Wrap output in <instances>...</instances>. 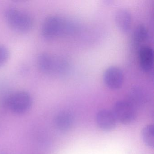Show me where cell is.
Listing matches in <instances>:
<instances>
[{
	"label": "cell",
	"mask_w": 154,
	"mask_h": 154,
	"mask_svg": "<svg viewBox=\"0 0 154 154\" xmlns=\"http://www.w3.org/2000/svg\"><path fill=\"white\" fill-rule=\"evenodd\" d=\"M76 30V25L71 20L57 16L46 19L41 28V34L46 39H53L69 35Z\"/></svg>",
	"instance_id": "cell-1"
},
{
	"label": "cell",
	"mask_w": 154,
	"mask_h": 154,
	"mask_svg": "<svg viewBox=\"0 0 154 154\" xmlns=\"http://www.w3.org/2000/svg\"><path fill=\"white\" fill-rule=\"evenodd\" d=\"M37 65L40 71L48 75L64 76L71 69V65L66 58L48 53L38 56Z\"/></svg>",
	"instance_id": "cell-2"
},
{
	"label": "cell",
	"mask_w": 154,
	"mask_h": 154,
	"mask_svg": "<svg viewBox=\"0 0 154 154\" xmlns=\"http://www.w3.org/2000/svg\"><path fill=\"white\" fill-rule=\"evenodd\" d=\"M6 21L10 26L17 32L26 33L33 28V19L28 14L18 9L11 8L5 11Z\"/></svg>",
	"instance_id": "cell-3"
},
{
	"label": "cell",
	"mask_w": 154,
	"mask_h": 154,
	"mask_svg": "<svg viewBox=\"0 0 154 154\" xmlns=\"http://www.w3.org/2000/svg\"><path fill=\"white\" fill-rule=\"evenodd\" d=\"M5 104L14 113L24 114L32 106V97L27 92L19 91L9 95L5 99Z\"/></svg>",
	"instance_id": "cell-4"
},
{
	"label": "cell",
	"mask_w": 154,
	"mask_h": 154,
	"mask_svg": "<svg viewBox=\"0 0 154 154\" xmlns=\"http://www.w3.org/2000/svg\"><path fill=\"white\" fill-rule=\"evenodd\" d=\"M112 112L117 121L123 124L133 122L136 118V110L127 101H119L114 104Z\"/></svg>",
	"instance_id": "cell-5"
},
{
	"label": "cell",
	"mask_w": 154,
	"mask_h": 154,
	"mask_svg": "<svg viewBox=\"0 0 154 154\" xmlns=\"http://www.w3.org/2000/svg\"><path fill=\"white\" fill-rule=\"evenodd\" d=\"M124 79L123 72L117 66H110L106 69L103 74L104 84L112 90L120 88L124 82Z\"/></svg>",
	"instance_id": "cell-6"
},
{
	"label": "cell",
	"mask_w": 154,
	"mask_h": 154,
	"mask_svg": "<svg viewBox=\"0 0 154 154\" xmlns=\"http://www.w3.org/2000/svg\"><path fill=\"white\" fill-rule=\"evenodd\" d=\"M148 99L146 90L140 86L132 87L128 95L127 102L135 109L145 106Z\"/></svg>",
	"instance_id": "cell-7"
},
{
	"label": "cell",
	"mask_w": 154,
	"mask_h": 154,
	"mask_svg": "<svg viewBox=\"0 0 154 154\" xmlns=\"http://www.w3.org/2000/svg\"><path fill=\"white\" fill-rule=\"evenodd\" d=\"M95 121L98 127L106 131L114 129L117 124V120L112 112L107 109L99 111L96 114Z\"/></svg>",
	"instance_id": "cell-8"
},
{
	"label": "cell",
	"mask_w": 154,
	"mask_h": 154,
	"mask_svg": "<svg viewBox=\"0 0 154 154\" xmlns=\"http://www.w3.org/2000/svg\"><path fill=\"white\" fill-rule=\"evenodd\" d=\"M116 26L121 32L127 33L130 30L132 23V17L130 12L125 8H120L115 14Z\"/></svg>",
	"instance_id": "cell-9"
},
{
	"label": "cell",
	"mask_w": 154,
	"mask_h": 154,
	"mask_svg": "<svg viewBox=\"0 0 154 154\" xmlns=\"http://www.w3.org/2000/svg\"><path fill=\"white\" fill-rule=\"evenodd\" d=\"M154 52L149 46H142L139 51V58L140 67L143 71L149 72L154 64Z\"/></svg>",
	"instance_id": "cell-10"
},
{
	"label": "cell",
	"mask_w": 154,
	"mask_h": 154,
	"mask_svg": "<svg viewBox=\"0 0 154 154\" xmlns=\"http://www.w3.org/2000/svg\"><path fill=\"white\" fill-rule=\"evenodd\" d=\"M73 123V116L69 112H61L55 118V126L60 131H68L72 128Z\"/></svg>",
	"instance_id": "cell-11"
},
{
	"label": "cell",
	"mask_w": 154,
	"mask_h": 154,
	"mask_svg": "<svg viewBox=\"0 0 154 154\" xmlns=\"http://www.w3.org/2000/svg\"><path fill=\"white\" fill-rule=\"evenodd\" d=\"M148 37V31L144 25L138 26L132 35V41L135 45L137 46L146 41Z\"/></svg>",
	"instance_id": "cell-12"
},
{
	"label": "cell",
	"mask_w": 154,
	"mask_h": 154,
	"mask_svg": "<svg viewBox=\"0 0 154 154\" xmlns=\"http://www.w3.org/2000/svg\"><path fill=\"white\" fill-rule=\"evenodd\" d=\"M141 137L146 146L153 148L154 145V125L150 124L144 127L141 131Z\"/></svg>",
	"instance_id": "cell-13"
},
{
	"label": "cell",
	"mask_w": 154,
	"mask_h": 154,
	"mask_svg": "<svg viewBox=\"0 0 154 154\" xmlns=\"http://www.w3.org/2000/svg\"><path fill=\"white\" fill-rule=\"evenodd\" d=\"M10 55V53L8 48L5 46L0 45V67L7 63Z\"/></svg>",
	"instance_id": "cell-14"
},
{
	"label": "cell",
	"mask_w": 154,
	"mask_h": 154,
	"mask_svg": "<svg viewBox=\"0 0 154 154\" xmlns=\"http://www.w3.org/2000/svg\"></svg>",
	"instance_id": "cell-15"
}]
</instances>
